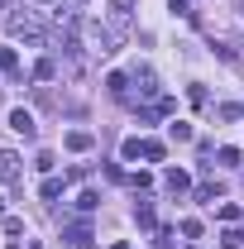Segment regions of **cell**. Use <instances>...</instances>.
<instances>
[{
	"instance_id": "obj_7",
	"label": "cell",
	"mask_w": 244,
	"mask_h": 249,
	"mask_svg": "<svg viewBox=\"0 0 244 249\" xmlns=\"http://www.w3.org/2000/svg\"><path fill=\"white\" fill-rule=\"evenodd\" d=\"M105 91L115 96V101H124V96H129V77H124V72H110V77H105Z\"/></svg>"
},
{
	"instance_id": "obj_1",
	"label": "cell",
	"mask_w": 244,
	"mask_h": 249,
	"mask_svg": "<svg viewBox=\"0 0 244 249\" xmlns=\"http://www.w3.org/2000/svg\"><path fill=\"white\" fill-rule=\"evenodd\" d=\"M10 38H24V43H43L48 29H43V19L34 15V10H15L10 15Z\"/></svg>"
},
{
	"instance_id": "obj_3",
	"label": "cell",
	"mask_w": 244,
	"mask_h": 249,
	"mask_svg": "<svg viewBox=\"0 0 244 249\" xmlns=\"http://www.w3.org/2000/svg\"><path fill=\"white\" fill-rule=\"evenodd\" d=\"M129 82H139V96H158V77H153V67H134Z\"/></svg>"
},
{
	"instance_id": "obj_5",
	"label": "cell",
	"mask_w": 244,
	"mask_h": 249,
	"mask_svg": "<svg viewBox=\"0 0 244 249\" xmlns=\"http://www.w3.org/2000/svg\"><path fill=\"white\" fill-rule=\"evenodd\" d=\"M129 15H134V0H110V19H115V29H129Z\"/></svg>"
},
{
	"instance_id": "obj_6",
	"label": "cell",
	"mask_w": 244,
	"mask_h": 249,
	"mask_svg": "<svg viewBox=\"0 0 244 249\" xmlns=\"http://www.w3.org/2000/svg\"><path fill=\"white\" fill-rule=\"evenodd\" d=\"M10 129H15V134H24V139H34V134H38V124H34L29 110H15V115H10Z\"/></svg>"
},
{
	"instance_id": "obj_11",
	"label": "cell",
	"mask_w": 244,
	"mask_h": 249,
	"mask_svg": "<svg viewBox=\"0 0 244 249\" xmlns=\"http://www.w3.org/2000/svg\"><path fill=\"white\" fill-rule=\"evenodd\" d=\"M0 72H5V77H19V58H15V48H0Z\"/></svg>"
},
{
	"instance_id": "obj_19",
	"label": "cell",
	"mask_w": 244,
	"mask_h": 249,
	"mask_svg": "<svg viewBox=\"0 0 244 249\" xmlns=\"http://www.w3.org/2000/svg\"><path fill=\"white\" fill-rule=\"evenodd\" d=\"M168 10H173V15H182V19L192 15V5H187V0H168Z\"/></svg>"
},
{
	"instance_id": "obj_22",
	"label": "cell",
	"mask_w": 244,
	"mask_h": 249,
	"mask_svg": "<svg viewBox=\"0 0 244 249\" xmlns=\"http://www.w3.org/2000/svg\"><path fill=\"white\" fill-rule=\"evenodd\" d=\"M110 249H129V245H110Z\"/></svg>"
},
{
	"instance_id": "obj_13",
	"label": "cell",
	"mask_w": 244,
	"mask_h": 249,
	"mask_svg": "<svg viewBox=\"0 0 244 249\" xmlns=\"http://www.w3.org/2000/svg\"><path fill=\"white\" fill-rule=\"evenodd\" d=\"M168 139L187 144V139H192V124H187V120H173V124H168Z\"/></svg>"
},
{
	"instance_id": "obj_15",
	"label": "cell",
	"mask_w": 244,
	"mask_h": 249,
	"mask_svg": "<svg viewBox=\"0 0 244 249\" xmlns=\"http://www.w3.org/2000/svg\"><path fill=\"white\" fill-rule=\"evenodd\" d=\"M144 158H149V163H163V144H158V139H144Z\"/></svg>"
},
{
	"instance_id": "obj_17",
	"label": "cell",
	"mask_w": 244,
	"mask_h": 249,
	"mask_svg": "<svg viewBox=\"0 0 244 249\" xmlns=\"http://www.w3.org/2000/svg\"><path fill=\"white\" fill-rule=\"evenodd\" d=\"M124 158H144V139H124Z\"/></svg>"
},
{
	"instance_id": "obj_16",
	"label": "cell",
	"mask_w": 244,
	"mask_h": 249,
	"mask_svg": "<svg viewBox=\"0 0 244 249\" xmlns=\"http://www.w3.org/2000/svg\"><path fill=\"white\" fill-rule=\"evenodd\" d=\"M220 245H225V249H244V235H240V230H225Z\"/></svg>"
},
{
	"instance_id": "obj_20",
	"label": "cell",
	"mask_w": 244,
	"mask_h": 249,
	"mask_svg": "<svg viewBox=\"0 0 244 249\" xmlns=\"http://www.w3.org/2000/svg\"><path fill=\"white\" fill-rule=\"evenodd\" d=\"M43 5H67V0H43Z\"/></svg>"
},
{
	"instance_id": "obj_8",
	"label": "cell",
	"mask_w": 244,
	"mask_h": 249,
	"mask_svg": "<svg viewBox=\"0 0 244 249\" xmlns=\"http://www.w3.org/2000/svg\"><path fill=\"white\" fill-rule=\"evenodd\" d=\"M163 187H168V192H187V187H192V178H187L182 168H168V173H163Z\"/></svg>"
},
{
	"instance_id": "obj_4",
	"label": "cell",
	"mask_w": 244,
	"mask_h": 249,
	"mask_svg": "<svg viewBox=\"0 0 244 249\" xmlns=\"http://www.w3.org/2000/svg\"><path fill=\"white\" fill-rule=\"evenodd\" d=\"M15 178H19V154L0 149V182H15Z\"/></svg>"
},
{
	"instance_id": "obj_14",
	"label": "cell",
	"mask_w": 244,
	"mask_h": 249,
	"mask_svg": "<svg viewBox=\"0 0 244 249\" xmlns=\"http://www.w3.org/2000/svg\"><path fill=\"white\" fill-rule=\"evenodd\" d=\"M38 196H43V201H58V196H62V182H58V178H48V182L38 187Z\"/></svg>"
},
{
	"instance_id": "obj_10",
	"label": "cell",
	"mask_w": 244,
	"mask_h": 249,
	"mask_svg": "<svg viewBox=\"0 0 244 249\" xmlns=\"http://www.w3.org/2000/svg\"><path fill=\"white\" fill-rule=\"evenodd\" d=\"M91 144H96V139L87 134V129H72V134H67V149H72V154H87Z\"/></svg>"
},
{
	"instance_id": "obj_12",
	"label": "cell",
	"mask_w": 244,
	"mask_h": 249,
	"mask_svg": "<svg viewBox=\"0 0 244 249\" xmlns=\"http://www.w3.org/2000/svg\"><path fill=\"white\" fill-rule=\"evenodd\" d=\"M34 77H38V82H53V77H58V62H53V58L34 62Z\"/></svg>"
},
{
	"instance_id": "obj_9",
	"label": "cell",
	"mask_w": 244,
	"mask_h": 249,
	"mask_svg": "<svg viewBox=\"0 0 244 249\" xmlns=\"http://www.w3.org/2000/svg\"><path fill=\"white\" fill-rule=\"evenodd\" d=\"M134 220H139L144 230H153V225H158V211H153V201H139V206H134Z\"/></svg>"
},
{
	"instance_id": "obj_18",
	"label": "cell",
	"mask_w": 244,
	"mask_h": 249,
	"mask_svg": "<svg viewBox=\"0 0 244 249\" xmlns=\"http://www.w3.org/2000/svg\"><path fill=\"white\" fill-rule=\"evenodd\" d=\"M77 206H82V211H96V206H101V196H96V192H82V196H77Z\"/></svg>"
},
{
	"instance_id": "obj_2",
	"label": "cell",
	"mask_w": 244,
	"mask_h": 249,
	"mask_svg": "<svg viewBox=\"0 0 244 249\" xmlns=\"http://www.w3.org/2000/svg\"><path fill=\"white\" fill-rule=\"evenodd\" d=\"M96 235H91V225L87 220H72V225H62V245H72V249H87Z\"/></svg>"
},
{
	"instance_id": "obj_21",
	"label": "cell",
	"mask_w": 244,
	"mask_h": 249,
	"mask_svg": "<svg viewBox=\"0 0 244 249\" xmlns=\"http://www.w3.org/2000/svg\"><path fill=\"white\" fill-rule=\"evenodd\" d=\"M240 19H244V0H240Z\"/></svg>"
}]
</instances>
